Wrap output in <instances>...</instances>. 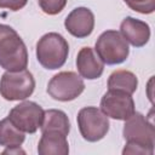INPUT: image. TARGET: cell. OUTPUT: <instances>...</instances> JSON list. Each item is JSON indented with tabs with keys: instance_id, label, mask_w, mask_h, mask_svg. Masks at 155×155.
Segmentation results:
<instances>
[{
	"instance_id": "ba28073f",
	"label": "cell",
	"mask_w": 155,
	"mask_h": 155,
	"mask_svg": "<svg viewBox=\"0 0 155 155\" xmlns=\"http://www.w3.org/2000/svg\"><path fill=\"white\" fill-rule=\"evenodd\" d=\"M45 110L35 102L23 101L15 105L10 113V121L24 133H35L44 120Z\"/></svg>"
},
{
	"instance_id": "44dd1931",
	"label": "cell",
	"mask_w": 155,
	"mask_h": 155,
	"mask_svg": "<svg viewBox=\"0 0 155 155\" xmlns=\"http://www.w3.org/2000/svg\"><path fill=\"white\" fill-rule=\"evenodd\" d=\"M2 154L4 155H6V154H8V155H12V154L18 155V154H25V151L21 148V145H17V147H8V148H6L2 151Z\"/></svg>"
},
{
	"instance_id": "7c38bea8",
	"label": "cell",
	"mask_w": 155,
	"mask_h": 155,
	"mask_svg": "<svg viewBox=\"0 0 155 155\" xmlns=\"http://www.w3.org/2000/svg\"><path fill=\"white\" fill-rule=\"evenodd\" d=\"M76 68L81 78L87 80H96L103 74L104 63L101 61L92 47L85 46L78 52Z\"/></svg>"
},
{
	"instance_id": "4fadbf2b",
	"label": "cell",
	"mask_w": 155,
	"mask_h": 155,
	"mask_svg": "<svg viewBox=\"0 0 155 155\" xmlns=\"http://www.w3.org/2000/svg\"><path fill=\"white\" fill-rule=\"evenodd\" d=\"M69 143L67 136L58 132H42L38 144L39 155H67Z\"/></svg>"
},
{
	"instance_id": "6da1fadb",
	"label": "cell",
	"mask_w": 155,
	"mask_h": 155,
	"mask_svg": "<svg viewBox=\"0 0 155 155\" xmlns=\"http://www.w3.org/2000/svg\"><path fill=\"white\" fill-rule=\"evenodd\" d=\"M28 65V51L18 33L7 24L0 23V67L15 71Z\"/></svg>"
},
{
	"instance_id": "ffe728a7",
	"label": "cell",
	"mask_w": 155,
	"mask_h": 155,
	"mask_svg": "<svg viewBox=\"0 0 155 155\" xmlns=\"http://www.w3.org/2000/svg\"><path fill=\"white\" fill-rule=\"evenodd\" d=\"M28 0H0L1 8H8L11 11H18L27 5Z\"/></svg>"
},
{
	"instance_id": "9c48e42d",
	"label": "cell",
	"mask_w": 155,
	"mask_h": 155,
	"mask_svg": "<svg viewBox=\"0 0 155 155\" xmlns=\"http://www.w3.org/2000/svg\"><path fill=\"white\" fill-rule=\"evenodd\" d=\"M99 107L108 117L114 120L125 121L136 111L132 94L116 90H108L103 94Z\"/></svg>"
},
{
	"instance_id": "8fae6325",
	"label": "cell",
	"mask_w": 155,
	"mask_h": 155,
	"mask_svg": "<svg viewBox=\"0 0 155 155\" xmlns=\"http://www.w3.org/2000/svg\"><path fill=\"white\" fill-rule=\"evenodd\" d=\"M120 34L134 47H143L150 39V27L144 21L126 17L120 24Z\"/></svg>"
},
{
	"instance_id": "30bf717a",
	"label": "cell",
	"mask_w": 155,
	"mask_h": 155,
	"mask_svg": "<svg viewBox=\"0 0 155 155\" xmlns=\"http://www.w3.org/2000/svg\"><path fill=\"white\" fill-rule=\"evenodd\" d=\"M64 27L69 34L78 39L87 38L94 28V15L88 7H76L65 17Z\"/></svg>"
},
{
	"instance_id": "5bb4252c",
	"label": "cell",
	"mask_w": 155,
	"mask_h": 155,
	"mask_svg": "<svg viewBox=\"0 0 155 155\" xmlns=\"http://www.w3.org/2000/svg\"><path fill=\"white\" fill-rule=\"evenodd\" d=\"M42 132H58L64 136H68L70 132V121L67 114L59 109H48L45 110L44 120L40 126Z\"/></svg>"
},
{
	"instance_id": "277c9868",
	"label": "cell",
	"mask_w": 155,
	"mask_h": 155,
	"mask_svg": "<svg viewBox=\"0 0 155 155\" xmlns=\"http://www.w3.org/2000/svg\"><path fill=\"white\" fill-rule=\"evenodd\" d=\"M94 51L101 61L108 65L121 64L130 54L127 41L116 30L103 31L96 41Z\"/></svg>"
},
{
	"instance_id": "2e32d148",
	"label": "cell",
	"mask_w": 155,
	"mask_h": 155,
	"mask_svg": "<svg viewBox=\"0 0 155 155\" xmlns=\"http://www.w3.org/2000/svg\"><path fill=\"white\" fill-rule=\"evenodd\" d=\"M25 139L24 132L17 128L8 117H5L0 121V145L8 148V147H17L22 145Z\"/></svg>"
},
{
	"instance_id": "ac0fdd59",
	"label": "cell",
	"mask_w": 155,
	"mask_h": 155,
	"mask_svg": "<svg viewBox=\"0 0 155 155\" xmlns=\"http://www.w3.org/2000/svg\"><path fill=\"white\" fill-rule=\"evenodd\" d=\"M67 0H39V6L41 7L42 12L50 16H54L65 7Z\"/></svg>"
},
{
	"instance_id": "9a60e30c",
	"label": "cell",
	"mask_w": 155,
	"mask_h": 155,
	"mask_svg": "<svg viewBox=\"0 0 155 155\" xmlns=\"http://www.w3.org/2000/svg\"><path fill=\"white\" fill-rule=\"evenodd\" d=\"M137 86L138 79L130 70H115L109 75L108 79V90H116L132 94L133 92H136Z\"/></svg>"
},
{
	"instance_id": "5b68a950",
	"label": "cell",
	"mask_w": 155,
	"mask_h": 155,
	"mask_svg": "<svg viewBox=\"0 0 155 155\" xmlns=\"http://www.w3.org/2000/svg\"><path fill=\"white\" fill-rule=\"evenodd\" d=\"M78 127L82 138L87 142L103 139L109 131V117L97 107H85L79 110Z\"/></svg>"
},
{
	"instance_id": "52a82bcc",
	"label": "cell",
	"mask_w": 155,
	"mask_h": 155,
	"mask_svg": "<svg viewBox=\"0 0 155 155\" xmlns=\"http://www.w3.org/2000/svg\"><path fill=\"white\" fill-rule=\"evenodd\" d=\"M122 136L126 143L137 144L154 150L155 145V128L143 114L134 111L128 119L125 120Z\"/></svg>"
},
{
	"instance_id": "7a4b0ae2",
	"label": "cell",
	"mask_w": 155,
	"mask_h": 155,
	"mask_svg": "<svg viewBox=\"0 0 155 155\" xmlns=\"http://www.w3.org/2000/svg\"><path fill=\"white\" fill-rule=\"evenodd\" d=\"M69 54V45L63 35L51 31L36 42V59L45 68L54 70L62 68Z\"/></svg>"
},
{
	"instance_id": "8992f818",
	"label": "cell",
	"mask_w": 155,
	"mask_h": 155,
	"mask_svg": "<svg viewBox=\"0 0 155 155\" xmlns=\"http://www.w3.org/2000/svg\"><path fill=\"white\" fill-rule=\"evenodd\" d=\"M85 90L82 78L74 71H61L51 78L47 84V93L59 102H69L78 98Z\"/></svg>"
},
{
	"instance_id": "3957f363",
	"label": "cell",
	"mask_w": 155,
	"mask_h": 155,
	"mask_svg": "<svg viewBox=\"0 0 155 155\" xmlns=\"http://www.w3.org/2000/svg\"><path fill=\"white\" fill-rule=\"evenodd\" d=\"M35 79L25 68L22 70H6L0 79V94L6 101H24L33 94Z\"/></svg>"
},
{
	"instance_id": "d6986e66",
	"label": "cell",
	"mask_w": 155,
	"mask_h": 155,
	"mask_svg": "<svg viewBox=\"0 0 155 155\" xmlns=\"http://www.w3.org/2000/svg\"><path fill=\"white\" fill-rule=\"evenodd\" d=\"M122 154H142V155H153L154 150L137 145V144H132V143H126Z\"/></svg>"
},
{
	"instance_id": "e0dca14e",
	"label": "cell",
	"mask_w": 155,
	"mask_h": 155,
	"mask_svg": "<svg viewBox=\"0 0 155 155\" xmlns=\"http://www.w3.org/2000/svg\"><path fill=\"white\" fill-rule=\"evenodd\" d=\"M124 1L131 10L142 15H149L155 11V0H124Z\"/></svg>"
}]
</instances>
